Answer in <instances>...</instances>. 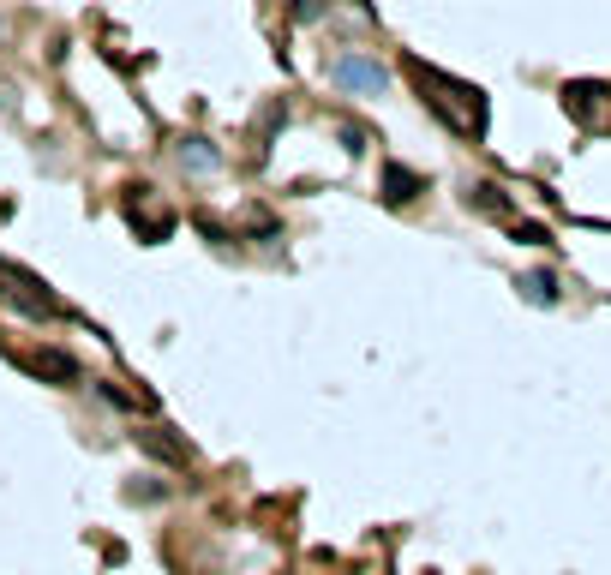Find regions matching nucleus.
<instances>
[{"label": "nucleus", "mask_w": 611, "mask_h": 575, "mask_svg": "<svg viewBox=\"0 0 611 575\" xmlns=\"http://www.w3.org/2000/svg\"><path fill=\"white\" fill-rule=\"evenodd\" d=\"M336 78L354 90H384V66H372V60H336Z\"/></svg>", "instance_id": "nucleus-1"}, {"label": "nucleus", "mask_w": 611, "mask_h": 575, "mask_svg": "<svg viewBox=\"0 0 611 575\" xmlns=\"http://www.w3.org/2000/svg\"><path fill=\"white\" fill-rule=\"evenodd\" d=\"M528 294L534 300H552V276H528Z\"/></svg>", "instance_id": "nucleus-2"}]
</instances>
